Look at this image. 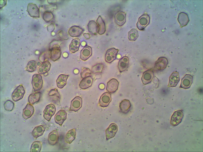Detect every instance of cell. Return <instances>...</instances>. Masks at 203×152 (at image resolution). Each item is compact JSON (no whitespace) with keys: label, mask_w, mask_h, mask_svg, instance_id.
Listing matches in <instances>:
<instances>
[{"label":"cell","mask_w":203,"mask_h":152,"mask_svg":"<svg viewBox=\"0 0 203 152\" xmlns=\"http://www.w3.org/2000/svg\"><path fill=\"white\" fill-rule=\"evenodd\" d=\"M119 50L118 49L112 48L108 49L105 54V61L110 63L115 59L117 54Z\"/></svg>","instance_id":"obj_7"},{"label":"cell","mask_w":203,"mask_h":152,"mask_svg":"<svg viewBox=\"0 0 203 152\" xmlns=\"http://www.w3.org/2000/svg\"><path fill=\"white\" fill-rule=\"evenodd\" d=\"M153 76V72L151 69H149L144 72L141 78L143 84L146 85L150 83Z\"/></svg>","instance_id":"obj_18"},{"label":"cell","mask_w":203,"mask_h":152,"mask_svg":"<svg viewBox=\"0 0 203 152\" xmlns=\"http://www.w3.org/2000/svg\"><path fill=\"white\" fill-rule=\"evenodd\" d=\"M178 20L181 28L186 26L190 21L187 14L183 12H180L179 14Z\"/></svg>","instance_id":"obj_20"},{"label":"cell","mask_w":203,"mask_h":152,"mask_svg":"<svg viewBox=\"0 0 203 152\" xmlns=\"http://www.w3.org/2000/svg\"><path fill=\"white\" fill-rule=\"evenodd\" d=\"M180 81L179 75L177 71L173 72L169 77L168 87H174L176 86Z\"/></svg>","instance_id":"obj_15"},{"label":"cell","mask_w":203,"mask_h":152,"mask_svg":"<svg viewBox=\"0 0 203 152\" xmlns=\"http://www.w3.org/2000/svg\"><path fill=\"white\" fill-rule=\"evenodd\" d=\"M139 36L138 31L135 29H132L128 32V38L131 41H135Z\"/></svg>","instance_id":"obj_36"},{"label":"cell","mask_w":203,"mask_h":152,"mask_svg":"<svg viewBox=\"0 0 203 152\" xmlns=\"http://www.w3.org/2000/svg\"><path fill=\"white\" fill-rule=\"evenodd\" d=\"M51 64L48 61L43 62L38 67V72L40 74H44L50 69Z\"/></svg>","instance_id":"obj_27"},{"label":"cell","mask_w":203,"mask_h":152,"mask_svg":"<svg viewBox=\"0 0 203 152\" xmlns=\"http://www.w3.org/2000/svg\"><path fill=\"white\" fill-rule=\"evenodd\" d=\"M83 36L86 39H88L90 37V35L88 33H85L83 34Z\"/></svg>","instance_id":"obj_43"},{"label":"cell","mask_w":203,"mask_h":152,"mask_svg":"<svg viewBox=\"0 0 203 152\" xmlns=\"http://www.w3.org/2000/svg\"><path fill=\"white\" fill-rule=\"evenodd\" d=\"M48 73L47 72H46L45 73H44L43 74V75L44 76H46L47 75H48Z\"/></svg>","instance_id":"obj_44"},{"label":"cell","mask_w":203,"mask_h":152,"mask_svg":"<svg viewBox=\"0 0 203 152\" xmlns=\"http://www.w3.org/2000/svg\"><path fill=\"white\" fill-rule=\"evenodd\" d=\"M96 22L98 27V33L100 35L104 34L105 32L106 28L105 23L100 15L98 17Z\"/></svg>","instance_id":"obj_31"},{"label":"cell","mask_w":203,"mask_h":152,"mask_svg":"<svg viewBox=\"0 0 203 152\" xmlns=\"http://www.w3.org/2000/svg\"><path fill=\"white\" fill-rule=\"evenodd\" d=\"M83 30L79 27L76 26L71 27L68 31L69 35L72 37H77L80 36L83 32Z\"/></svg>","instance_id":"obj_25"},{"label":"cell","mask_w":203,"mask_h":152,"mask_svg":"<svg viewBox=\"0 0 203 152\" xmlns=\"http://www.w3.org/2000/svg\"><path fill=\"white\" fill-rule=\"evenodd\" d=\"M111 100V94L107 92L103 93L101 96L99 101V104L100 106H107Z\"/></svg>","instance_id":"obj_9"},{"label":"cell","mask_w":203,"mask_h":152,"mask_svg":"<svg viewBox=\"0 0 203 152\" xmlns=\"http://www.w3.org/2000/svg\"><path fill=\"white\" fill-rule=\"evenodd\" d=\"M56 108L54 105L50 104L47 105L43 111L44 118L49 122L52 117L54 114Z\"/></svg>","instance_id":"obj_4"},{"label":"cell","mask_w":203,"mask_h":152,"mask_svg":"<svg viewBox=\"0 0 203 152\" xmlns=\"http://www.w3.org/2000/svg\"><path fill=\"white\" fill-rule=\"evenodd\" d=\"M66 113L63 110L59 111L55 115V120L56 123L59 124L60 126L62 125L64 121L66 120Z\"/></svg>","instance_id":"obj_16"},{"label":"cell","mask_w":203,"mask_h":152,"mask_svg":"<svg viewBox=\"0 0 203 152\" xmlns=\"http://www.w3.org/2000/svg\"><path fill=\"white\" fill-rule=\"evenodd\" d=\"M43 83V81L41 75L38 74L33 75L31 83L35 91H37L40 90L42 87Z\"/></svg>","instance_id":"obj_3"},{"label":"cell","mask_w":203,"mask_h":152,"mask_svg":"<svg viewBox=\"0 0 203 152\" xmlns=\"http://www.w3.org/2000/svg\"><path fill=\"white\" fill-rule=\"evenodd\" d=\"M58 35L59 38L63 40H67L69 37L67 33L63 30L59 31L58 33Z\"/></svg>","instance_id":"obj_42"},{"label":"cell","mask_w":203,"mask_h":152,"mask_svg":"<svg viewBox=\"0 0 203 152\" xmlns=\"http://www.w3.org/2000/svg\"><path fill=\"white\" fill-rule=\"evenodd\" d=\"M53 18V15L51 12L46 11L44 13L43 15V18L46 22L50 21Z\"/></svg>","instance_id":"obj_40"},{"label":"cell","mask_w":203,"mask_h":152,"mask_svg":"<svg viewBox=\"0 0 203 152\" xmlns=\"http://www.w3.org/2000/svg\"><path fill=\"white\" fill-rule=\"evenodd\" d=\"M25 93V90L21 84L18 86L13 92L11 95L12 99L14 101H17L23 98Z\"/></svg>","instance_id":"obj_2"},{"label":"cell","mask_w":203,"mask_h":152,"mask_svg":"<svg viewBox=\"0 0 203 152\" xmlns=\"http://www.w3.org/2000/svg\"><path fill=\"white\" fill-rule=\"evenodd\" d=\"M183 116V114L181 110L175 111L171 117L170 121L171 124L173 126L177 125L181 122Z\"/></svg>","instance_id":"obj_6"},{"label":"cell","mask_w":203,"mask_h":152,"mask_svg":"<svg viewBox=\"0 0 203 152\" xmlns=\"http://www.w3.org/2000/svg\"><path fill=\"white\" fill-rule=\"evenodd\" d=\"M36 62L34 61H29L25 68V70L28 72H33L37 68Z\"/></svg>","instance_id":"obj_37"},{"label":"cell","mask_w":203,"mask_h":152,"mask_svg":"<svg viewBox=\"0 0 203 152\" xmlns=\"http://www.w3.org/2000/svg\"><path fill=\"white\" fill-rule=\"evenodd\" d=\"M34 111L33 106L29 103H28L23 109L22 116L25 119H27L33 115Z\"/></svg>","instance_id":"obj_13"},{"label":"cell","mask_w":203,"mask_h":152,"mask_svg":"<svg viewBox=\"0 0 203 152\" xmlns=\"http://www.w3.org/2000/svg\"><path fill=\"white\" fill-rule=\"evenodd\" d=\"M41 94L40 92H37L30 94L28 97L29 103L33 105L38 102L40 98Z\"/></svg>","instance_id":"obj_34"},{"label":"cell","mask_w":203,"mask_h":152,"mask_svg":"<svg viewBox=\"0 0 203 152\" xmlns=\"http://www.w3.org/2000/svg\"><path fill=\"white\" fill-rule=\"evenodd\" d=\"M129 63V59L126 56L123 57L119 60L118 67L120 72L125 71L128 68Z\"/></svg>","instance_id":"obj_23"},{"label":"cell","mask_w":203,"mask_h":152,"mask_svg":"<svg viewBox=\"0 0 203 152\" xmlns=\"http://www.w3.org/2000/svg\"><path fill=\"white\" fill-rule=\"evenodd\" d=\"M59 138L58 132L56 130H54L48 135L47 140L48 142L50 144L54 145L58 142Z\"/></svg>","instance_id":"obj_22"},{"label":"cell","mask_w":203,"mask_h":152,"mask_svg":"<svg viewBox=\"0 0 203 152\" xmlns=\"http://www.w3.org/2000/svg\"><path fill=\"white\" fill-rule=\"evenodd\" d=\"M104 67V65L102 64H97L92 67V71L94 73L101 72Z\"/></svg>","instance_id":"obj_38"},{"label":"cell","mask_w":203,"mask_h":152,"mask_svg":"<svg viewBox=\"0 0 203 152\" xmlns=\"http://www.w3.org/2000/svg\"><path fill=\"white\" fill-rule=\"evenodd\" d=\"M61 55V52L59 47H54L51 49L50 58L52 61H55L58 60Z\"/></svg>","instance_id":"obj_24"},{"label":"cell","mask_w":203,"mask_h":152,"mask_svg":"<svg viewBox=\"0 0 203 152\" xmlns=\"http://www.w3.org/2000/svg\"><path fill=\"white\" fill-rule=\"evenodd\" d=\"M42 145L41 142L37 141L32 143L30 148V152H40Z\"/></svg>","instance_id":"obj_35"},{"label":"cell","mask_w":203,"mask_h":152,"mask_svg":"<svg viewBox=\"0 0 203 152\" xmlns=\"http://www.w3.org/2000/svg\"><path fill=\"white\" fill-rule=\"evenodd\" d=\"M168 62L166 58L164 57L159 58L155 63V68L158 70H164L166 68Z\"/></svg>","instance_id":"obj_14"},{"label":"cell","mask_w":203,"mask_h":152,"mask_svg":"<svg viewBox=\"0 0 203 152\" xmlns=\"http://www.w3.org/2000/svg\"><path fill=\"white\" fill-rule=\"evenodd\" d=\"M27 10L30 16L33 17H40L39 9L36 4L32 3L28 4Z\"/></svg>","instance_id":"obj_10"},{"label":"cell","mask_w":203,"mask_h":152,"mask_svg":"<svg viewBox=\"0 0 203 152\" xmlns=\"http://www.w3.org/2000/svg\"><path fill=\"white\" fill-rule=\"evenodd\" d=\"M119 84L118 81L115 79L113 78L108 82L106 89L111 93H114L117 89Z\"/></svg>","instance_id":"obj_17"},{"label":"cell","mask_w":203,"mask_h":152,"mask_svg":"<svg viewBox=\"0 0 203 152\" xmlns=\"http://www.w3.org/2000/svg\"><path fill=\"white\" fill-rule=\"evenodd\" d=\"M131 106L130 101L128 100L124 99L120 103L119 107L122 113H126L129 111Z\"/></svg>","instance_id":"obj_28"},{"label":"cell","mask_w":203,"mask_h":152,"mask_svg":"<svg viewBox=\"0 0 203 152\" xmlns=\"http://www.w3.org/2000/svg\"><path fill=\"white\" fill-rule=\"evenodd\" d=\"M91 71L88 68L83 67L82 68L80 73L81 77L83 78L89 76L91 74Z\"/></svg>","instance_id":"obj_41"},{"label":"cell","mask_w":203,"mask_h":152,"mask_svg":"<svg viewBox=\"0 0 203 152\" xmlns=\"http://www.w3.org/2000/svg\"><path fill=\"white\" fill-rule=\"evenodd\" d=\"M14 104L12 101L7 100L4 104V106L5 109L7 111H12L14 107Z\"/></svg>","instance_id":"obj_39"},{"label":"cell","mask_w":203,"mask_h":152,"mask_svg":"<svg viewBox=\"0 0 203 152\" xmlns=\"http://www.w3.org/2000/svg\"><path fill=\"white\" fill-rule=\"evenodd\" d=\"M150 17L146 13H144L139 18L137 24L138 28L140 30H142L149 23Z\"/></svg>","instance_id":"obj_1"},{"label":"cell","mask_w":203,"mask_h":152,"mask_svg":"<svg viewBox=\"0 0 203 152\" xmlns=\"http://www.w3.org/2000/svg\"><path fill=\"white\" fill-rule=\"evenodd\" d=\"M92 54L91 47L88 46H85L81 50L80 58L83 61L87 60Z\"/></svg>","instance_id":"obj_11"},{"label":"cell","mask_w":203,"mask_h":152,"mask_svg":"<svg viewBox=\"0 0 203 152\" xmlns=\"http://www.w3.org/2000/svg\"><path fill=\"white\" fill-rule=\"evenodd\" d=\"M93 81V79L90 76L84 78L80 82L79 87L82 89L88 88L92 85Z\"/></svg>","instance_id":"obj_21"},{"label":"cell","mask_w":203,"mask_h":152,"mask_svg":"<svg viewBox=\"0 0 203 152\" xmlns=\"http://www.w3.org/2000/svg\"><path fill=\"white\" fill-rule=\"evenodd\" d=\"M126 13L121 11H119L115 14L114 22L117 25L121 26L125 23Z\"/></svg>","instance_id":"obj_8"},{"label":"cell","mask_w":203,"mask_h":152,"mask_svg":"<svg viewBox=\"0 0 203 152\" xmlns=\"http://www.w3.org/2000/svg\"><path fill=\"white\" fill-rule=\"evenodd\" d=\"M118 130L117 125L114 123L110 124L106 130V138L108 139L114 137Z\"/></svg>","instance_id":"obj_12"},{"label":"cell","mask_w":203,"mask_h":152,"mask_svg":"<svg viewBox=\"0 0 203 152\" xmlns=\"http://www.w3.org/2000/svg\"><path fill=\"white\" fill-rule=\"evenodd\" d=\"M192 78L191 75L186 74L181 80V87L185 89L189 88L192 83Z\"/></svg>","instance_id":"obj_19"},{"label":"cell","mask_w":203,"mask_h":152,"mask_svg":"<svg viewBox=\"0 0 203 152\" xmlns=\"http://www.w3.org/2000/svg\"><path fill=\"white\" fill-rule=\"evenodd\" d=\"M80 45V39L78 38L73 39L71 41L69 46L70 52L71 53L75 52L77 51Z\"/></svg>","instance_id":"obj_26"},{"label":"cell","mask_w":203,"mask_h":152,"mask_svg":"<svg viewBox=\"0 0 203 152\" xmlns=\"http://www.w3.org/2000/svg\"><path fill=\"white\" fill-rule=\"evenodd\" d=\"M76 136V130L73 129L69 130L66 133L65 138V142L71 144L75 139Z\"/></svg>","instance_id":"obj_30"},{"label":"cell","mask_w":203,"mask_h":152,"mask_svg":"<svg viewBox=\"0 0 203 152\" xmlns=\"http://www.w3.org/2000/svg\"><path fill=\"white\" fill-rule=\"evenodd\" d=\"M68 77V75L63 74H61L58 76L56 81L57 85L58 88H62L66 85Z\"/></svg>","instance_id":"obj_29"},{"label":"cell","mask_w":203,"mask_h":152,"mask_svg":"<svg viewBox=\"0 0 203 152\" xmlns=\"http://www.w3.org/2000/svg\"><path fill=\"white\" fill-rule=\"evenodd\" d=\"M82 98L79 96L74 98L71 101L69 111H77L82 107Z\"/></svg>","instance_id":"obj_5"},{"label":"cell","mask_w":203,"mask_h":152,"mask_svg":"<svg viewBox=\"0 0 203 152\" xmlns=\"http://www.w3.org/2000/svg\"><path fill=\"white\" fill-rule=\"evenodd\" d=\"M88 30L90 32L94 35L97 34L98 30V26L95 21H90L88 24Z\"/></svg>","instance_id":"obj_33"},{"label":"cell","mask_w":203,"mask_h":152,"mask_svg":"<svg viewBox=\"0 0 203 152\" xmlns=\"http://www.w3.org/2000/svg\"><path fill=\"white\" fill-rule=\"evenodd\" d=\"M45 130V127L42 125L38 126L35 127L32 132V135L35 139L43 135Z\"/></svg>","instance_id":"obj_32"}]
</instances>
